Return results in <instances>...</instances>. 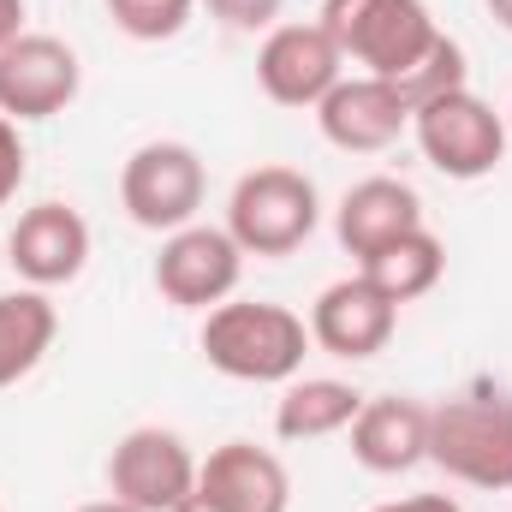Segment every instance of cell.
Masks as SVG:
<instances>
[{
  "label": "cell",
  "instance_id": "obj_1",
  "mask_svg": "<svg viewBox=\"0 0 512 512\" xmlns=\"http://www.w3.org/2000/svg\"><path fill=\"white\" fill-rule=\"evenodd\" d=\"M203 358L215 376L227 382H256V387H286L304 370V352H310V322L286 304H268V298H227L203 316V334H197Z\"/></svg>",
  "mask_w": 512,
  "mask_h": 512
},
{
  "label": "cell",
  "instance_id": "obj_2",
  "mask_svg": "<svg viewBox=\"0 0 512 512\" xmlns=\"http://www.w3.org/2000/svg\"><path fill=\"white\" fill-rule=\"evenodd\" d=\"M429 459L465 489H512V393L471 387L429 405Z\"/></svg>",
  "mask_w": 512,
  "mask_h": 512
},
{
  "label": "cell",
  "instance_id": "obj_3",
  "mask_svg": "<svg viewBox=\"0 0 512 512\" xmlns=\"http://www.w3.org/2000/svg\"><path fill=\"white\" fill-rule=\"evenodd\" d=\"M316 24L340 42L352 66H364L370 78H387V84L423 66V54L441 42V24L423 0H322Z\"/></svg>",
  "mask_w": 512,
  "mask_h": 512
},
{
  "label": "cell",
  "instance_id": "obj_4",
  "mask_svg": "<svg viewBox=\"0 0 512 512\" xmlns=\"http://www.w3.org/2000/svg\"><path fill=\"white\" fill-rule=\"evenodd\" d=\"M316 227L322 197L298 167H251L227 197V233L245 256H292Z\"/></svg>",
  "mask_w": 512,
  "mask_h": 512
},
{
  "label": "cell",
  "instance_id": "obj_5",
  "mask_svg": "<svg viewBox=\"0 0 512 512\" xmlns=\"http://www.w3.org/2000/svg\"><path fill=\"white\" fill-rule=\"evenodd\" d=\"M203 191H209L203 155L191 143H179V137L137 143L126 155V167H120V209L131 215V227L161 233V239L197 221Z\"/></svg>",
  "mask_w": 512,
  "mask_h": 512
},
{
  "label": "cell",
  "instance_id": "obj_6",
  "mask_svg": "<svg viewBox=\"0 0 512 512\" xmlns=\"http://www.w3.org/2000/svg\"><path fill=\"white\" fill-rule=\"evenodd\" d=\"M411 137L441 179H489L507 161V114H495L477 90H447L411 108Z\"/></svg>",
  "mask_w": 512,
  "mask_h": 512
},
{
  "label": "cell",
  "instance_id": "obj_7",
  "mask_svg": "<svg viewBox=\"0 0 512 512\" xmlns=\"http://www.w3.org/2000/svg\"><path fill=\"white\" fill-rule=\"evenodd\" d=\"M108 495L137 512H173L185 495H197V453L179 429L137 423L108 453Z\"/></svg>",
  "mask_w": 512,
  "mask_h": 512
},
{
  "label": "cell",
  "instance_id": "obj_8",
  "mask_svg": "<svg viewBox=\"0 0 512 512\" xmlns=\"http://www.w3.org/2000/svg\"><path fill=\"white\" fill-rule=\"evenodd\" d=\"M84 66L72 54V42L48 36V30H24L18 42L0 48V114L6 120H54L78 102Z\"/></svg>",
  "mask_w": 512,
  "mask_h": 512
},
{
  "label": "cell",
  "instance_id": "obj_9",
  "mask_svg": "<svg viewBox=\"0 0 512 512\" xmlns=\"http://www.w3.org/2000/svg\"><path fill=\"white\" fill-rule=\"evenodd\" d=\"M239 274H245V251L233 245L227 227H179L161 239L155 256V292L179 310H215L239 292Z\"/></svg>",
  "mask_w": 512,
  "mask_h": 512
},
{
  "label": "cell",
  "instance_id": "obj_10",
  "mask_svg": "<svg viewBox=\"0 0 512 512\" xmlns=\"http://www.w3.org/2000/svg\"><path fill=\"white\" fill-rule=\"evenodd\" d=\"M346 78V54L322 24H274L256 48V84L274 108H316Z\"/></svg>",
  "mask_w": 512,
  "mask_h": 512
},
{
  "label": "cell",
  "instance_id": "obj_11",
  "mask_svg": "<svg viewBox=\"0 0 512 512\" xmlns=\"http://www.w3.org/2000/svg\"><path fill=\"white\" fill-rule=\"evenodd\" d=\"M90 262V221L72 203H36L18 215V227L6 233V268H18L24 286L48 292V286H72Z\"/></svg>",
  "mask_w": 512,
  "mask_h": 512
},
{
  "label": "cell",
  "instance_id": "obj_12",
  "mask_svg": "<svg viewBox=\"0 0 512 512\" xmlns=\"http://www.w3.org/2000/svg\"><path fill=\"white\" fill-rule=\"evenodd\" d=\"M393 328H399V304L382 298L364 274L322 286L310 304V346H322L328 358H346V364H364V358L387 352Z\"/></svg>",
  "mask_w": 512,
  "mask_h": 512
},
{
  "label": "cell",
  "instance_id": "obj_13",
  "mask_svg": "<svg viewBox=\"0 0 512 512\" xmlns=\"http://www.w3.org/2000/svg\"><path fill=\"white\" fill-rule=\"evenodd\" d=\"M316 126H322V137L334 149H346V155H376V149L399 143L411 131V102L399 96V84L358 72V78H340L316 102Z\"/></svg>",
  "mask_w": 512,
  "mask_h": 512
},
{
  "label": "cell",
  "instance_id": "obj_14",
  "mask_svg": "<svg viewBox=\"0 0 512 512\" xmlns=\"http://www.w3.org/2000/svg\"><path fill=\"white\" fill-rule=\"evenodd\" d=\"M197 495L221 512H286L292 507V477L280 453L256 441H221L209 459H197Z\"/></svg>",
  "mask_w": 512,
  "mask_h": 512
},
{
  "label": "cell",
  "instance_id": "obj_15",
  "mask_svg": "<svg viewBox=\"0 0 512 512\" xmlns=\"http://www.w3.org/2000/svg\"><path fill=\"white\" fill-rule=\"evenodd\" d=\"M352 459L376 477H405L411 465L429 459V405L405 399V393H382L364 399V411L352 417Z\"/></svg>",
  "mask_w": 512,
  "mask_h": 512
},
{
  "label": "cell",
  "instance_id": "obj_16",
  "mask_svg": "<svg viewBox=\"0 0 512 512\" xmlns=\"http://www.w3.org/2000/svg\"><path fill=\"white\" fill-rule=\"evenodd\" d=\"M417 227H423V197L405 179H387V173L358 179L334 209V233H340L346 256H358V262L393 245V239H405V233H417Z\"/></svg>",
  "mask_w": 512,
  "mask_h": 512
},
{
  "label": "cell",
  "instance_id": "obj_17",
  "mask_svg": "<svg viewBox=\"0 0 512 512\" xmlns=\"http://www.w3.org/2000/svg\"><path fill=\"white\" fill-rule=\"evenodd\" d=\"M364 411V393L340 376H292L286 393L274 399V435L304 447V441H328L346 435L352 417Z\"/></svg>",
  "mask_w": 512,
  "mask_h": 512
},
{
  "label": "cell",
  "instance_id": "obj_18",
  "mask_svg": "<svg viewBox=\"0 0 512 512\" xmlns=\"http://www.w3.org/2000/svg\"><path fill=\"white\" fill-rule=\"evenodd\" d=\"M60 334V310L48 304V292L18 286L0 292V387H18L48 352Z\"/></svg>",
  "mask_w": 512,
  "mask_h": 512
},
{
  "label": "cell",
  "instance_id": "obj_19",
  "mask_svg": "<svg viewBox=\"0 0 512 512\" xmlns=\"http://www.w3.org/2000/svg\"><path fill=\"white\" fill-rule=\"evenodd\" d=\"M358 274H364L382 298H393V304H417L423 292L441 286V274H447V245H441L429 227H417V233L382 245L376 256H364Z\"/></svg>",
  "mask_w": 512,
  "mask_h": 512
},
{
  "label": "cell",
  "instance_id": "obj_20",
  "mask_svg": "<svg viewBox=\"0 0 512 512\" xmlns=\"http://www.w3.org/2000/svg\"><path fill=\"white\" fill-rule=\"evenodd\" d=\"M447 90H471V66H465V48L441 30V42L423 54V66H411V72L399 78V96H405L411 108H423V102H435V96H447Z\"/></svg>",
  "mask_w": 512,
  "mask_h": 512
},
{
  "label": "cell",
  "instance_id": "obj_21",
  "mask_svg": "<svg viewBox=\"0 0 512 512\" xmlns=\"http://www.w3.org/2000/svg\"><path fill=\"white\" fill-rule=\"evenodd\" d=\"M191 12H197V0H108V18L131 42H173L191 24Z\"/></svg>",
  "mask_w": 512,
  "mask_h": 512
},
{
  "label": "cell",
  "instance_id": "obj_22",
  "mask_svg": "<svg viewBox=\"0 0 512 512\" xmlns=\"http://www.w3.org/2000/svg\"><path fill=\"white\" fill-rule=\"evenodd\" d=\"M24 173H30V149H24V137H18V120L0 114V209L18 197Z\"/></svg>",
  "mask_w": 512,
  "mask_h": 512
},
{
  "label": "cell",
  "instance_id": "obj_23",
  "mask_svg": "<svg viewBox=\"0 0 512 512\" xmlns=\"http://www.w3.org/2000/svg\"><path fill=\"white\" fill-rule=\"evenodd\" d=\"M203 6L227 30H274V18H280V0H203Z\"/></svg>",
  "mask_w": 512,
  "mask_h": 512
},
{
  "label": "cell",
  "instance_id": "obj_24",
  "mask_svg": "<svg viewBox=\"0 0 512 512\" xmlns=\"http://www.w3.org/2000/svg\"><path fill=\"white\" fill-rule=\"evenodd\" d=\"M370 512H465L453 495H405V501H382Z\"/></svg>",
  "mask_w": 512,
  "mask_h": 512
},
{
  "label": "cell",
  "instance_id": "obj_25",
  "mask_svg": "<svg viewBox=\"0 0 512 512\" xmlns=\"http://www.w3.org/2000/svg\"><path fill=\"white\" fill-rule=\"evenodd\" d=\"M24 36V0H0V48Z\"/></svg>",
  "mask_w": 512,
  "mask_h": 512
},
{
  "label": "cell",
  "instance_id": "obj_26",
  "mask_svg": "<svg viewBox=\"0 0 512 512\" xmlns=\"http://www.w3.org/2000/svg\"><path fill=\"white\" fill-rule=\"evenodd\" d=\"M483 6L495 12V24H501V30H512V0H483Z\"/></svg>",
  "mask_w": 512,
  "mask_h": 512
},
{
  "label": "cell",
  "instance_id": "obj_27",
  "mask_svg": "<svg viewBox=\"0 0 512 512\" xmlns=\"http://www.w3.org/2000/svg\"><path fill=\"white\" fill-rule=\"evenodd\" d=\"M78 512H137V507H126V501H114V495H108V501H90V507H78Z\"/></svg>",
  "mask_w": 512,
  "mask_h": 512
},
{
  "label": "cell",
  "instance_id": "obj_28",
  "mask_svg": "<svg viewBox=\"0 0 512 512\" xmlns=\"http://www.w3.org/2000/svg\"><path fill=\"white\" fill-rule=\"evenodd\" d=\"M173 512H221V507H209L203 495H185V501H179V507H173Z\"/></svg>",
  "mask_w": 512,
  "mask_h": 512
},
{
  "label": "cell",
  "instance_id": "obj_29",
  "mask_svg": "<svg viewBox=\"0 0 512 512\" xmlns=\"http://www.w3.org/2000/svg\"><path fill=\"white\" fill-rule=\"evenodd\" d=\"M507 149H512V114H507Z\"/></svg>",
  "mask_w": 512,
  "mask_h": 512
},
{
  "label": "cell",
  "instance_id": "obj_30",
  "mask_svg": "<svg viewBox=\"0 0 512 512\" xmlns=\"http://www.w3.org/2000/svg\"><path fill=\"white\" fill-rule=\"evenodd\" d=\"M0 268H6V239H0Z\"/></svg>",
  "mask_w": 512,
  "mask_h": 512
}]
</instances>
